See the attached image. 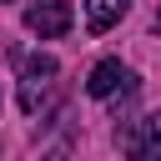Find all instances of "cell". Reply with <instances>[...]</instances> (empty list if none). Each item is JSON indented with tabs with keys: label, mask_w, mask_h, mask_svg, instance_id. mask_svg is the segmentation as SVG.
Segmentation results:
<instances>
[{
	"label": "cell",
	"mask_w": 161,
	"mask_h": 161,
	"mask_svg": "<svg viewBox=\"0 0 161 161\" xmlns=\"http://www.w3.org/2000/svg\"><path fill=\"white\" fill-rule=\"evenodd\" d=\"M25 30H35L40 40H45V35H65V30H70V0H30Z\"/></svg>",
	"instance_id": "cell-1"
},
{
	"label": "cell",
	"mask_w": 161,
	"mask_h": 161,
	"mask_svg": "<svg viewBox=\"0 0 161 161\" xmlns=\"http://www.w3.org/2000/svg\"><path fill=\"white\" fill-rule=\"evenodd\" d=\"M20 75H25V86H20V106L35 111V106H40V91H45L50 75H55V60H50V55H30V60L20 65Z\"/></svg>",
	"instance_id": "cell-3"
},
{
	"label": "cell",
	"mask_w": 161,
	"mask_h": 161,
	"mask_svg": "<svg viewBox=\"0 0 161 161\" xmlns=\"http://www.w3.org/2000/svg\"><path fill=\"white\" fill-rule=\"evenodd\" d=\"M0 101H5V96H0Z\"/></svg>",
	"instance_id": "cell-7"
},
{
	"label": "cell",
	"mask_w": 161,
	"mask_h": 161,
	"mask_svg": "<svg viewBox=\"0 0 161 161\" xmlns=\"http://www.w3.org/2000/svg\"><path fill=\"white\" fill-rule=\"evenodd\" d=\"M116 146L131 151V156H161V111H151V116H141L136 126L116 131Z\"/></svg>",
	"instance_id": "cell-2"
},
{
	"label": "cell",
	"mask_w": 161,
	"mask_h": 161,
	"mask_svg": "<svg viewBox=\"0 0 161 161\" xmlns=\"http://www.w3.org/2000/svg\"><path fill=\"white\" fill-rule=\"evenodd\" d=\"M86 91H91L96 101H106V96H116V91H131V70H126L121 60H101V65L91 70Z\"/></svg>",
	"instance_id": "cell-4"
},
{
	"label": "cell",
	"mask_w": 161,
	"mask_h": 161,
	"mask_svg": "<svg viewBox=\"0 0 161 161\" xmlns=\"http://www.w3.org/2000/svg\"><path fill=\"white\" fill-rule=\"evenodd\" d=\"M126 10H131V0H86V25H91V35L111 30Z\"/></svg>",
	"instance_id": "cell-5"
},
{
	"label": "cell",
	"mask_w": 161,
	"mask_h": 161,
	"mask_svg": "<svg viewBox=\"0 0 161 161\" xmlns=\"http://www.w3.org/2000/svg\"><path fill=\"white\" fill-rule=\"evenodd\" d=\"M156 30H161V10H156Z\"/></svg>",
	"instance_id": "cell-6"
}]
</instances>
